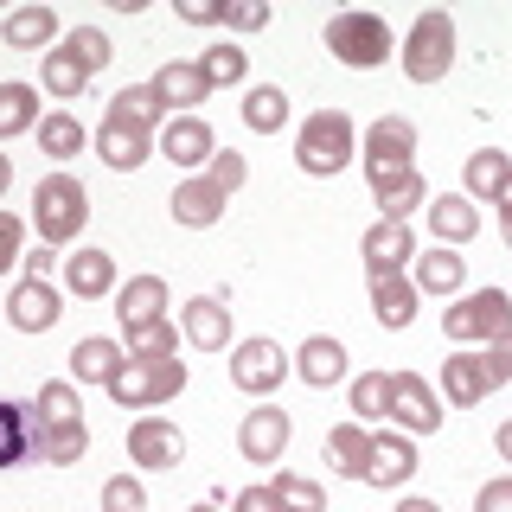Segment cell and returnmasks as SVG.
Listing matches in <instances>:
<instances>
[{"instance_id":"cell-1","label":"cell","mask_w":512,"mask_h":512,"mask_svg":"<svg viewBox=\"0 0 512 512\" xmlns=\"http://www.w3.org/2000/svg\"><path fill=\"white\" fill-rule=\"evenodd\" d=\"M455 52H461V32H455V13L448 7H423L397 45V64H404L410 84H442L455 71Z\"/></svg>"},{"instance_id":"cell-2","label":"cell","mask_w":512,"mask_h":512,"mask_svg":"<svg viewBox=\"0 0 512 512\" xmlns=\"http://www.w3.org/2000/svg\"><path fill=\"white\" fill-rule=\"evenodd\" d=\"M84 224H90V192L77 173H45L32 186V231H39V244L64 250L84 237Z\"/></svg>"},{"instance_id":"cell-3","label":"cell","mask_w":512,"mask_h":512,"mask_svg":"<svg viewBox=\"0 0 512 512\" xmlns=\"http://www.w3.org/2000/svg\"><path fill=\"white\" fill-rule=\"evenodd\" d=\"M352 154H359V128H352L346 109H314V116L295 128V167L314 173V180L346 173Z\"/></svg>"},{"instance_id":"cell-4","label":"cell","mask_w":512,"mask_h":512,"mask_svg":"<svg viewBox=\"0 0 512 512\" xmlns=\"http://www.w3.org/2000/svg\"><path fill=\"white\" fill-rule=\"evenodd\" d=\"M327 52L340 58L346 71H378V64L397 52V32H391L384 13L346 7V13H333V20H327Z\"/></svg>"},{"instance_id":"cell-5","label":"cell","mask_w":512,"mask_h":512,"mask_svg":"<svg viewBox=\"0 0 512 512\" xmlns=\"http://www.w3.org/2000/svg\"><path fill=\"white\" fill-rule=\"evenodd\" d=\"M359 154H365V180H372V192L410 180L416 173V122L410 116H378L372 128H365Z\"/></svg>"},{"instance_id":"cell-6","label":"cell","mask_w":512,"mask_h":512,"mask_svg":"<svg viewBox=\"0 0 512 512\" xmlns=\"http://www.w3.org/2000/svg\"><path fill=\"white\" fill-rule=\"evenodd\" d=\"M448 346H493L500 333H512V295L506 288H474V295H455V308L442 314Z\"/></svg>"},{"instance_id":"cell-7","label":"cell","mask_w":512,"mask_h":512,"mask_svg":"<svg viewBox=\"0 0 512 512\" xmlns=\"http://www.w3.org/2000/svg\"><path fill=\"white\" fill-rule=\"evenodd\" d=\"M295 372V365H288V352L269 340V333H256V340H237L231 346V384L244 397H276V384Z\"/></svg>"},{"instance_id":"cell-8","label":"cell","mask_w":512,"mask_h":512,"mask_svg":"<svg viewBox=\"0 0 512 512\" xmlns=\"http://www.w3.org/2000/svg\"><path fill=\"white\" fill-rule=\"evenodd\" d=\"M384 416H391L410 442L416 436H436V429H442V397L429 391L416 372H391V410H384Z\"/></svg>"},{"instance_id":"cell-9","label":"cell","mask_w":512,"mask_h":512,"mask_svg":"<svg viewBox=\"0 0 512 512\" xmlns=\"http://www.w3.org/2000/svg\"><path fill=\"white\" fill-rule=\"evenodd\" d=\"M154 154L173 160V167H186V173L212 167V154H218L212 122H205V116H167V122H160V135H154Z\"/></svg>"},{"instance_id":"cell-10","label":"cell","mask_w":512,"mask_h":512,"mask_svg":"<svg viewBox=\"0 0 512 512\" xmlns=\"http://www.w3.org/2000/svg\"><path fill=\"white\" fill-rule=\"evenodd\" d=\"M58 320H64V288L58 282H32V276L13 282V295H7V327L13 333H52Z\"/></svg>"},{"instance_id":"cell-11","label":"cell","mask_w":512,"mask_h":512,"mask_svg":"<svg viewBox=\"0 0 512 512\" xmlns=\"http://www.w3.org/2000/svg\"><path fill=\"white\" fill-rule=\"evenodd\" d=\"M365 282H378V276H410V263H416V231L410 224H391V218H378L372 231H365Z\"/></svg>"},{"instance_id":"cell-12","label":"cell","mask_w":512,"mask_h":512,"mask_svg":"<svg viewBox=\"0 0 512 512\" xmlns=\"http://www.w3.org/2000/svg\"><path fill=\"white\" fill-rule=\"evenodd\" d=\"M90 455V423H45L32 416L26 429V461H45V468H71V461Z\"/></svg>"},{"instance_id":"cell-13","label":"cell","mask_w":512,"mask_h":512,"mask_svg":"<svg viewBox=\"0 0 512 512\" xmlns=\"http://www.w3.org/2000/svg\"><path fill=\"white\" fill-rule=\"evenodd\" d=\"M180 455H186L180 423H167V416H135L128 423V461L135 468H180Z\"/></svg>"},{"instance_id":"cell-14","label":"cell","mask_w":512,"mask_h":512,"mask_svg":"<svg viewBox=\"0 0 512 512\" xmlns=\"http://www.w3.org/2000/svg\"><path fill=\"white\" fill-rule=\"evenodd\" d=\"M416 468H423V461H416V442L404 436V429H378L372 461H365V487H404Z\"/></svg>"},{"instance_id":"cell-15","label":"cell","mask_w":512,"mask_h":512,"mask_svg":"<svg viewBox=\"0 0 512 512\" xmlns=\"http://www.w3.org/2000/svg\"><path fill=\"white\" fill-rule=\"evenodd\" d=\"M180 340H186V346H199V352H224V346H237V340H231V308H224L218 295H192V301H186V314H180Z\"/></svg>"},{"instance_id":"cell-16","label":"cell","mask_w":512,"mask_h":512,"mask_svg":"<svg viewBox=\"0 0 512 512\" xmlns=\"http://www.w3.org/2000/svg\"><path fill=\"white\" fill-rule=\"evenodd\" d=\"M154 96H160V109H173V116H199V103L212 96V84L199 77L192 58H173V64L154 71Z\"/></svg>"},{"instance_id":"cell-17","label":"cell","mask_w":512,"mask_h":512,"mask_svg":"<svg viewBox=\"0 0 512 512\" xmlns=\"http://www.w3.org/2000/svg\"><path fill=\"white\" fill-rule=\"evenodd\" d=\"M116 320H122V333H135V327H154V320H167V282L154 276H128L116 288Z\"/></svg>"},{"instance_id":"cell-18","label":"cell","mask_w":512,"mask_h":512,"mask_svg":"<svg viewBox=\"0 0 512 512\" xmlns=\"http://www.w3.org/2000/svg\"><path fill=\"white\" fill-rule=\"evenodd\" d=\"M64 288H71L77 301H103V295H116V288H122L116 256H109V250H71V256H64Z\"/></svg>"},{"instance_id":"cell-19","label":"cell","mask_w":512,"mask_h":512,"mask_svg":"<svg viewBox=\"0 0 512 512\" xmlns=\"http://www.w3.org/2000/svg\"><path fill=\"white\" fill-rule=\"evenodd\" d=\"M487 391H493V378H487V352L455 346V359H442V397H448L455 410H474Z\"/></svg>"},{"instance_id":"cell-20","label":"cell","mask_w":512,"mask_h":512,"mask_svg":"<svg viewBox=\"0 0 512 512\" xmlns=\"http://www.w3.org/2000/svg\"><path fill=\"white\" fill-rule=\"evenodd\" d=\"M237 448H244V461H282V448H288V410L256 404L244 423H237Z\"/></svg>"},{"instance_id":"cell-21","label":"cell","mask_w":512,"mask_h":512,"mask_svg":"<svg viewBox=\"0 0 512 512\" xmlns=\"http://www.w3.org/2000/svg\"><path fill=\"white\" fill-rule=\"evenodd\" d=\"M288 365H295V378L308 384V391H327V384L346 378V346L333 340V333H308V340H301V352H295Z\"/></svg>"},{"instance_id":"cell-22","label":"cell","mask_w":512,"mask_h":512,"mask_svg":"<svg viewBox=\"0 0 512 512\" xmlns=\"http://www.w3.org/2000/svg\"><path fill=\"white\" fill-rule=\"evenodd\" d=\"M167 205H173V218H180L186 231H212V224L224 218V192L205 180V173H186V180L173 186V199H167Z\"/></svg>"},{"instance_id":"cell-23","label":"cell","mask_w":512,"mask_h":512,"mask_svg":"<svg viewBox=\"0 0 512 512\" xmlns=\"http://www.w3.org/2000/svg\"><path fill=\"white\" fill-rule=\"evenodd\" d=\"M461 276H468V256L461 250H416V263H410V282H416V295H461Z\"/></svg>"},{"instance_id":"cell-24","label":"cell","mask_w":512,"mask_h":512,"mask_svg":"<svg viewBox=\"0 0 512 512\" xmlns=\"http://www.w3.org/2000/svg\"><path fill=\"white\" fill-rule=\"evenodd\" d=\"M506 186H512V154H506V148H480V154H468V167H461V199L500 205Z\"/></svg>"},{"instance_id":"cell-25","label":"cell","mask_w":512,"mask_h":512,"mask_svg":"<svg viewBox=\"0 0 512 512\" xmlns=\"http://www.w3.org/2000/svg\"><path fill=\"white\" fill-rule=\"evenodd\" d=\"M0 39H7L13 52H52L58 45V13L52 7H13L7 20H0Z\"/></svg>"},{"instance_id":"cell-26","label":"cell","mask_w":512,"mask_h":512,"mask_svg":"<svg viewBox=\"0 0 512 512\" xmlns=\"http://www.w3.org/2000/svg\"><path fill=\"white\" fill-rule=\"evenodd\" d=\"M96 154H103V167H109V173H135L141 160L154 154V135H141V128H116V122H103V128H96Z\"/></svg>"},{"instance_id":"cell-27","label":"cell","mask_w":512,"mask_h":512,"mask_svg":"<svg viewBox=\"0 0 512 512\" xmlns=\"http://www.w3.org/2000/svg\"><path fill=\"white\" fill-rule=\"evenodd\" d=\"M122 359H128V346L103 340V333H90V340H77V346H71V384H109Z\"/></svg>"},{"instance_id":"cell-28","label":"cell","mask_w":512,"mask_h":512,"mask_svg":"<svg viewBox=\"0 0 512 512\" xmlns=\"http://www.w3.org/2000/svg\"><path fill=\"white\" fill-rule=\"evenodd\" d=\"M84 84H90V64L58 39L52 52H45V64H39V90H52L58 103H71V96H84Z\"/></svg>"},{"instance_id":"cell-29","label":"cell","mask_w":512,"mask_h":512,"mask_svg":"<svg viewBox=\"0 0 512 512\" xmlns=\"http://www.w3.org/2000/svg\"><path fill=\"white\" fill-rule=\"evenodd\" d=\"M429 224H436V237L448 250H461V244H474L480 212H474V199H461V192H442V199H429Z\"/></svg>"},{"instance_id":"cell-30","label":"cell","mask_w":512,"mask_h":512,"mask_svg":"<svg viewBox=\"0 0 512 512\" xmlns=\"http://www.w3.org/2000/svg\"><path fill=\"white\" fill-rule=\"evenodd\" d=\"M327 461H333V474L365 480V461H372V429H365V423H333L327 429Z\"/></svg>"},{"instance_id":"cell-31","label":"cell","mask_w":512,"mask_h":512,"mask_svg":"<svg viewBox=\"0 0 512 512\" xmlns=\"http://www.w3.org/2000/svg\"><path fill=\"white\" fill-rule=\"evenodd\" d=\"M160 96H154V84H128V90H116V103L103 109V122H116V128H141V135H154L160 128Z\"/></svg>"},{"instance_id":"cell-32","label":"cell","mask_w":512,"mask_h":512,"mask_svg":"<svg viewBox=\"0 0 512 512\" xmlns=\"http://www.w3.org/2000/svg\"><path fill=\"white\" fill-rule=\"evenodd\" d=\"M416 301H423V295H416L410 276H378L372 282V314H378V327H391V333L416 320Z\"/></svg>"},{"instance_id":"cell-33","label":"cell","mask_w":512,"mask_h":512,"mask_svg":"<svg viewBox=\"0 0 512 512\" xmlns=\"http://www.w3.org/2000/svg\"><path fill=\"white\" fill-rule=\"evenodd\" d=\"M39 122H45L39 90H32V84H0V148H7L13 135H32Z\"/></svg>"},{"instance_id":"cell-34","label":"cell","mask_w":512,"mask_h":512,"mask_svg":"<svg viewBox=\"0 0 512 512\" xmlns=\"http://www.w3.org/2000/svg\"><path fill=\"white\" fill-rule=\"evenodd\" d=\"M244 128H256V135H282L288 128V90L282 84H256V90H244Z\"/></svg>"},{"instance_id":"cell-35","label":"cell","mask_w":512,"mask_h":512,"mask_svg":"<svg viewBox=\"0 0 512 512\" xmlns=\"http://www.w3.org/2000/svg\"><path fill=\"white\" fill-rule=\"evenodd\" d=\"M199 64V77L212 90H231V84H244V71H250V52L237 39H218V45H205V58H192Z\"/></svg>"},{"instance_id":"cell-36","label":"cell","mask_w":512,"mask_h":512,"mask_svg":"<svg viewBox=\"0 0 512 512\" xmlns=\"http://www.w3.org/2000/svg\"><path fill=\"white\" fill-rule=\"evenodd\" d=\"M32 135H39L45 160H77V154H84V122H77L71 109H52V116L32 128Z\"/></svg>"},{"instance_id":"cell-37","label":"cell","mask_w":512,"mask_h":512,"mask_svg":"<svg viewBox=\"0 0 512 512\" xmlns=\"http://www.w3.org/2000/svg\"><path fill=\"white\" fill-rule=\"evenodd\" d=\"M109 397H116L122 410H154V365L122 359V365H116V378H109Z\"/></svg>"},{"instance_id":"cell-38","label":"cell","mask_w":512,"mask_h":512,"mask_svg":"<svg viewBox=\"0 0 512 512\" xmlns=\"http://www.w3.org/2000/svg\"><path fill=\"white\" fill-rule=\"evenodd\" d=\"M128 359H141V365L180 359V327H173V320H154V327H135V333H128Z\"/></svg>"},{"instance_id":"cell-39","label":"cell","mask_w":512,"mask_h":512,"mask_svg":"<svg viewBox=\"0 0 512 512\" xmlns=\"http://www.w3.org/2000/svg\"><path fill=\"white\" fill-rule=\"evenodd\" d=\"M269 493H276L282 500V512H327V487H320V480H308V474H276L269 480Z\"/></svg>"},{"instance_id":"cell-40","label":"cell","mask_w":512,"mask_h":512,"mask_svg":"<svg viewBox=\"0 0 512 512\" xmlns=\"http://www.w3.org/2000/svg\"><path fill=\"white\" fill-rule=\"evenodd\" d=\"M32 416H45V423H84V410H77V384L71 378H45L39 397H32Z\"/></svg>"},{"instance_id":"cell-41","label":"cell","mask_w":512,"mask_h":512,"mask_svg":"<svg viewBox=\"0 0 512 512\" xmlns=\"http://www.w3.org/2000/svg\"><path fill=\"white\" fill-rule=\"evenodd\" d=\"M391 410V372H359L352 378V423H378Z\"/></svg>"},{"instance_id":"cell-42","label":"cell","mask_w":512,"mask_h":512,"mask_svg":"<svg viewBox=\"0 0 512 512\" xmlns=\"http://www.w3.org/2000/svg\"><path fill=\"white\" fill-rule=\"evenodd\" d=\"M378 199V218H391V224H410L416 205H429V186H423V173H410V180H397V186H384L372 192Z\"/></svg>"},{"instance_id":"cell-43","label":"cell","mask_w":512,"mask_h":512,"mask_svg":"<svg viewBox=\"0 0 512 512\" xmlns=\"http://www.w3.org/2000/svg\"><path fill=\"white\" fill-rule=\"evenodd\" d=\"M26 429H32V410L26 404H0V468L26 461Z\"/></svg>"},{"instance_id":"cell-44","label":"cell","mask_w":512,"mask_h":512,"mask_svg":"<svg viewBox=\"0 0 512 512\" xmlns=\"http://www.w3.org/2000/svg\"><path fill=\"white\" fill-rule=\"evenodd\" d=\"M64 45H71V52L90 64V77L103 71L109 58H116V52H109V32H103V26H71V32H64Z\"/></svg>"},{"instance_id":"cell-45","label":"cell","mask_w":512,"mask_h":512,"mask_svg":"<svg viewBox=\"0 0 512 512\" xmlns=\"http://www.w3.org/2000/svg\"><path fill=\"white\" fill-rule=\"evenodd\" d=\"M205 180H212L224 199H231V192L250 180V160H244V154H231V148H218V154H212V167H205Z\"/></svg>"},{"instance_id":"cell-46","label":"cell","mask_w":512,"mask_h":512,"mask_svg":"<svg viewBox=\"0 0 512 512\" xmlns=\"http://www.w3.org/2000/svg\"><path fill=\"white\" fill-rule=\"evenodd\" d=\"M20 263H26V218H13L7 205H0V276L20 269Z\"/></svg>"},{"instance_id":"cell-47","label":"cell","mask_w":512,"mask_h":512,"mask_svg":"<svg viewBox=\"0 0 512 512\" xmlns=\"http://www.w3.org/2000/svg\"><path fill=\"white\" fill-rule=\"evenodd\" d=\"M103 512H148V493H141V480H135V474L103 480Z\"/></svg>"},{"instance_id":"cell-48","label":"cell","mask_w":512,"mask_h":512,"mask_svg":"<svg viewBox=\"0 0 512 512\" xmlns=\"http://www.w3.org/2000/svg\"><path fill=\"white\" fill-rule=\"evenodd\" d=\"M224 26L263 32V26H269V0H224Z\"/></svg>"},{"instance_id":"cell-49","label":"cell","mask_w":512,"mask_h":512,"mask_svg":"<svg viewBox=\"0 0 512 512\" xmlns=\"http://www.w3.org/2000/svg\"><path fill=\"white\" fill-rule=\"evenodd\" d=\"M186 391V359H160L154 365V410L167 404V397H180Z\"/></svg>"},{"instance_id":"cell-50","label":"cell","mask_w":512,"mask_h":512,"mask_svg":"<svg viewBox=\"0 0 512 512\" xmlns=\"http://www.w3.org/2000/svg\"><path fill=\"white\" fill-rule=\"evenodd\" d=\"M474 512H512V474H500V480H487V487L474 493Z\"/></svg>"},{"instance_id":"cell-51","label":"cell","mask_w":512,"mask_h":512,"mask_svg":"<svg viewBox=\"0 0 512 512\" xmlns=\"http://www.w3.org/2000/svg\"><path fill=\"white\" fill-rule=\"evenodd\" d=\"M487 378L493 384H512V333H500V340L487 346Z\"/></svg>"},{"instance_id":"cell-52","label":"cell","mask_w":512,"mask_h":512,"mask_svg":"<svg viewBox=\"0 0 512 512\" xmlns=\"http://www.w3.org/2000/svg\"><path fill=\"white\" fill-rule=\"evenodd\" d=\"M186 26H224V0H180Z\"/></svg>"},{"instance_id":"cell-53","label":"cell","mask_w":512,"mask_h":512,"mask_svg":"<svg viewBox=\"0 0 512 512\" xmlns=\"http://www.w3.org/2000/svg\"><path fill=\"white\" fill-rule=\"evenodd\" d=\"M231 512H282V500H276L269 487H244V493L231 500Z\"/></svg>"},{"instance_id":"cell-54","label":"cell","mask_w":512,"mask_h":512,"mask_svg":"<svg viewBox=\"0 0 512 512\" xmlns=\"http://www.w3.org/2000/svg\"><path fill=\"white\" fill-rule=\"evenodd\" d=\"M20 276H32V282H52V244L26 250V269H20Z\"/></svg>"},{"instance_id":"cell-55","label":"cell","mask_w":512,"mask_h":512,"mask_svg":"<svg viewBox=\"0 0 512 512\" xmlns=\"http://www.w3.org/2000/svg\"><path fill=\"white\" fill-rule=\"evenodd\" d=\"M391 512H442V506H436V500H416V493H410V500H397Z\"/></svg>"},{"instance_id":"cell-56","label":"cell","mask_w":512,"mask_h":512,"mask_svg":"<svg viewBox=\"0 0 512 512\" xmlns=\"http://www.w3.org/2000/svg\"><path fill=\"white\" fill-rule=\"evenodd\" d=\"M493 448H500V461H512V423H500V436H493Z\"/></svg>"},{"instance_id":"cell-57","label":"cell","mask_w":512,"mask_h":512,"mask_svg":"<svg viewBox=\"0 0 512 512\" xmlns=\"http://www.w3.org/2000/svg\"><path fill=\"white\" fill-rule=\"evenodd\" d=\"M500 231H512V186L500 192Z\"/></svg>"},{"instance_id":"cell-58","label":"cell","mask_w":512,"mask_h":512,"mask_svg":"<svg viewBox=\"0 0 512 512\" xmlns=\"http://www.w3.org/2000/svg\"><path fill=\"white\" fill-rule=\"evenodd\" d=\"M7 186H13V160L0 154V199H7Z\"/></svg>"},{"instance_id":"cell-59","label":"cell","mask_w":512,"mask_h":512,"mask_svg":"<svg viewBox=\"0 0 512 512\" xmlns=\"http://www.w3.org/2000/svg\"><path fill=\"white\" fill-rule=\"evenodd\" d=\"M186 512H218V506H212V500H199V506H186Z\"/></svg>"},{"instance_id":"cell-60","label":"cell","mask_w":512,"mask_h":512,"mask_svg":"<svg viewBox=\"0 0 512 512\" xmlns=\"http://www.w3.org/2000/svg\"><path fill=\"white\" fill-rule=\"evenodd\" d=\"M506 250H512V231H506Z\"/></svg>"}]
</instances>
